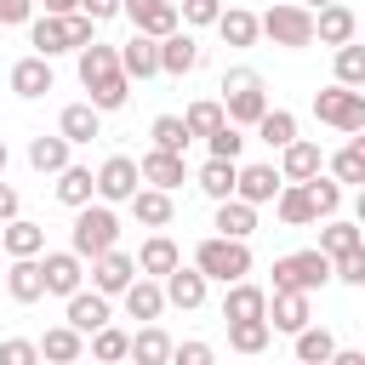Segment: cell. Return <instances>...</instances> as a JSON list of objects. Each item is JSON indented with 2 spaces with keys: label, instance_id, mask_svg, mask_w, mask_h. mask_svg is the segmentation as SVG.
Segmentation results:
<instances>
[{
  "label": "cell",
  "instance_id": "1",
  "mask_svg": "<svg viewBox=\"0 0 365 365\" xmlns=\"http://www.w3.org/2000/svg\"><path fill=\"white\" fill-rule=\"evenodd\" d=\"M91 29H97V23H91L86 11H74V17H46V11H40V17L29 23V46H34L40 57H57V51H86V46L97 40Z\"/></svg>",
  "mask_w": 365,
  "mask_h": 365
},
{
  "label": "cell",
  "instance_id": "2",
  "mask_svg": "<svg viewBox=\"0 0 365 365\" xmlns=\"http://www.w3.org/2000/svg\"><path fill=\"white\" fill-rule=\"evenodd\" d=\"M114 245H120V217H114V205H108V200L80 205V211H74L68 251H80L86 262H97V257H103V251H114Z\"/></svg>",
  "mask_w": 365,
  "mask_h": 365
},
{
  "label": "cell",
  "instance_id": "3",
  "mask_svg": "<svg viewBox=\"0 0 365 365\" xmlns=\"http://www.w3.org/2000/svg\"><path fill=\"white\" fill-rule=\"evenodd\" d=\"M194 268L205 279H217V285H234V279L251 274V245L245 240H228V234H211V240L194 245Z\"/></svg>",
  "mask_w": 365,
  "mask_h": 365
},
{
  "label": "cell",
  "instance_id": "4",
  "mask_svg": "<svg viewBox=\"0 0 365 365\" xmlns=\"http://www.w3.org/2000/svg\"><path fill=\"white\" fill-rule=\"evenodd\" d=\"M331 279H336V262H331L319 245H314V251H291V257L274 262V291H308V297H314V291H325Z\"/></svg>",
  "mask_w": 365,
  "mask_h": 365
},
{
  "label": "cell",
  "instance_id": "5",
  "mask_svg": "<svg viewBox=\"0 0 365 365\" xmlns=\"http://www.w3.org/2000/svg\"><path fill=\"white\" fill-rule=\"evenodd\" d=\"M222 108H228V125H257V120L268 114L262 74H257V68H228V74H222Z\"/></svg>",
  "mask_w": 365,
  "mask_h": 365
},
{
  "label": "cell",
  "instance_id": "6",
  "mask_svg": "<svg viewBox=\"0 0 365 365\" xmlns=\"http://www.w3.org/2000/svg\"><path fill=\"white\" fill-rule=\"evenodd\" d=\"M262 34L285 51H302V46H314V11L302 0H279V6L262 11Z\"/></svg>",
  "mask_w": 365,
  "mask_h": 365
},
{
  "label": "cell",
  "instance_id": "7",
  "mask_svg": "<svg viewBox=\"0 0 365 365\" xmlns=\"http://www.w3.org/2000/svg\"><path fill=\"white\" fill-rule=\"evenodd\" d=\"M314 120H319V125H336L342 137L365 131V91H354V86H325V91H314Z\"/></svg>",
  "mask_w": 365,
  "mask_h": 365
},
{
  "label": "cell",
  "instance_id": "8",
  "mask_svg": "<svg viewBox=\"0 0 365 365\" xmlns=\"http://www.w3.org/2000/svg\"><path fill=\"white\" fill-rule=\"evenodd\" d=\"M137 182H143V165L131 154H108L97 165V200H108V205H131Z\"/></svg>",
  "mask_w": 365,
  "mask_h": 365
},
{
  "label": "cell",
  "instance_id": "9",
  "mask_svg": "<svg viewBox=\"0 0 365 365\" xmlns=\"http://www.w3.org/2000/svg\"><path fill=\"white\" fill-rule=\"evenodd\" d=\"M137 274H143L137 257H125V251L114 245V251H103V257L91 262V291H103V297H125Z\"/></svg>",
  "mask_w": 365,
  "mask_h": 365
},
{
  "label": "cell",
  "instance_id": "10",
  "mask_svg": "<svg viewBox=\"0 0 365 365\" xmlns=\"http://www.w3.org/2000/svg\"><path fill=\"white\" fill-rule=\"evenodd\" d=\"M40 262H46V291H51V297L86 291V257H80V251H46Z\"/></svg>",
  "mask_w": 365,
  "mask_h": 365
},
{
  "label": "cell",
  "instance_id": "11",
  "mask_svg": "<svg viewBox=\"0 0 365 365\" xmlns=\"http://www.w3.org/2000/svg\"><path fill=\"white\" fill-rule=\"evenodd\" d=\"M125 17L137 23V34H154V40L177 34V23H182L177 0H125Z\"/></svg>",
  "mask_w": 365,
  "mask_h": 365
},
{
  "label": "cell",
  "instance_id": "12",
  "mask_svg": "<svg viewBox=\"0 0 365 365\" xmlns=\"http://www.w3.org/2000/svg\"><path fill=\"white\" fill-rule=\"evenodd\" d=\"M268 325L297 336L302 325H314V308H308V291H274L268 297Z\"/></svg>",
  "mask_w": 365,
  "mask_h": 365
},
{
  "label": "cell",
  "instance_id": "13",
  "mask_svg": "<svg viewBox=\"0 0 365 365\" xmlns=\"http://www.w3.org/2000/svg\"><path fill=\"white\" fill-rule=\"evenodd\" d=\"M319 171H325V154H319V143L297 137L291 148H279V177H285V182H314Z\"/></svg>",
  "mask_w": 365,
  "mask_h": 365
},
{
  "label": "cell",
  "instance_id": "14",
  "mask_svg": "<svg viewBox=\"0 0 365 365\" xmlns=\"http://www.w3.org/2000/svg\"><path fill=\"white\" fill-rule=\"evenodd\" d=\"M137 165H143V182H148V188H165V194H171V188H182V182H188V160H182V154L148 148Z\"/></svg>",
  "mask_w": 365,
  "mask_h": 365
},
{
  "label": "cell",
  "instance_id": "15",
  "mask_svg": "<svg viewBox=\"0 0 365 365\" xmlns=\"http://www.w3.org/2000/svg\"><path fill=\"white\" fill-rule=\"evenodd\" d=\"M6 291H11V302H40L46 297V262L40 257H11Z\"/></svg>",
  "mask_w": 365,
  "mask_h": 365
},
{
  "label": "cell",
  "instance_id": "16",
  "mask_svg": "<svg viewBox=\"0 0 365 365\" xmlns=\"http://www.w3.org/2000/svg\"><path fill=\"white\" fill-rule=\"evenodd\" d=\"M222 319H268V291L257 279H234L222 291Z\"/></svg>",
  "mask_w": 365,
  "mask_h": 365
},
{
  "label": "cell",
  "instance_id": "17",
  "mask_svg": "<svg viewBox=\"0 0 365 365\" xmlns=\"http://www.w3.org/2000/svg\"><path fill=\"white\" fill-rule=\"evenodd\" d=\"M200 57H205V51H200V40H194V34H182V29L160 40V74H177V80H182V74H194V68H200Z\"/></svg>",
  "mask_w": 365,
  "mask_h": 365
},
{
  "label": "cell",
  "instance_id": "18",
  "mask_svg": "<svg viewBox=\"0 0 365 365\" xmlns=\"http://www.w3.org/2000/svg\"><path fill=\"white\" fill-rule=\"evenodd\" d=\"M279 188H285V177H279V165H240V200L245 205H268V200H279Z\"/></svg>",
  "mask_w": 365,
  "mask_h": 365
},
{
  "label": "cell",
  "instance_id": "19",
  "mask_svg": "<svg viewBox=\"0 0 365 365\" xmlns=\"http://www.w3.org/2000/svg\"><path fill=\"white\" fill-rule=\"evenodd\" d=\"M354 34H359V17H354L342 0L325 6V11H314V40H319V46H348Z\"/></svg>",
  "mask_w": 365,
  "mask_h": 365
},
{
  "label": "cell",
  "instance_id": "20",
  "mask_svg": "<svg viewBox=\"0 0 365 365\" xmlns=\"http://www.w3.org/2000/svg\"><path fill=\"white\" fill-rule=\"evenodd\" d=\"M120 68H125L131 80H154V74H160V40H154V34H131V40L120 46Z\"/></svg>",
  "mask_w": 365,
  "mask_h": 365
},
{
  "label": "cell",
  "instance_id": "21",
  "mask_svg": "<svg viewBox=\"0 0 365 365\" xmlns=\"http://www.w3.org/2000/svg\"><path fill=\"white\" fill-rule=\"evenodd\" d=\"M11 91L29 97V103L46 97V91H51V57H40V51H34V57H17V63H11Z\"/></svg>",
  "mask_w": 365,
  "mask_h": 365
},
{
  "label": "cell",
  "instance_id": "22",
  "mask_svg": "<svg viewBox=\"0 0 365 365\" xmlns=\"http://www.w3.org/2000/svg\"><path fill=\"white\" fill-rule=\"evenodd\" d=\"M194 188H200L205 200H234V188H240V160H205V165L194 171Z\"/></svg>",
  "mask_w": 365,
  "mask_h": 365
},
{
  "label": "cell",
  "instance_id": "23",
  "mask_svg": "<svg viewBox=\"0 0 365 365\" xmlns=\"http://www.w3.org/2000/svg\"><path fill=\"white\" fill-rule=\"evenodd\" d=\"M137 268H143L148 279H165L171 268H182L177 240H171V234H148V240H143V251H137Z\"/></svg>",
  "mask_w": 365,
  "mask_h": 365
},
{
  "label": "cell",
  "instance_id": "24",
  "mask_svg": "<svg viewBox=\"0 0 365 365\" xmlns=\"http://www.w3.org/2000/svg\"><path fill=\"white\" fill-rule=\"evenodd\" d=\"M205 285H211V279H205L200 268H171V274H165V302L182 308V314H194V308L205 302Z\"/></svg>",
  "mask_w": 365,
  "mask_h": 365
},
{
  "label": "cell",
  "instance_id": "25",
  "mask_svg": "<svg viewBox=\"0 0 365 365\" xmlns=\"http://www.w3.org/2000/svg\"><path fill=\"white\" fill-rule=\"evenodd\" d=\"M125 314H131V319H143V325H154V319L165 314V285H160V279H148V274H137V279H131V291H125Z\"/></svg>",
  "mask_w": 365,
  "mask_h": 365
},
{
  "label": "cell",
  "instance_id": "26",
  "mask_svg": "<svg viewBox=\"0 0 365 365\" xmlns=\"http://www.w3.org/2000/svg\"><path fill=\"white\" fill-rule=\"evenodd\" d=\"M68 148H74V143H68L63 131L34 137V143H29V165H34L40 177H57V171H68V165H74V160H68Z\"/></svg>",
  "mask_w": 365,
  "mask_h": 365
},
{
  "label": "cell",
  "instance_id": "27",
  "mask_svg": "<svg viewBox=\"0 0 365 365\" xmlns=\"http://www.w3.org/2000/svg\"><path fill=\"white\" fill-rule=\"evenodd\" d=\"M63 319H68L74 331H86V336H91V331H103V325H108V297H103V291H74Z\"/></svg>",
  "mask_w": 365,
  "mask_h": 365
},
{
  "label": "cell",
  "instance_id": "28",
  "mask_svg": "<svg viewBox=\"0 0 365 365\" xmlns=\"http://www.w3.org/2000/svg\"><path fill=\"white\" fill-rule=\"evenodd\" d=\"M125 97H131V74H125V68H114V74H103V80H91V86H86V103H91L97 114L125 108Z\"/></svg>",
  "mask_w": 365,
  "mask_h": 365
},
{
  "label": "cell",
  "instance_id": "29",
  "mask_svg": "<svg viewBox=\"0 0 365 365\" xmlns=\"http://www.w3.org/2000/svg\"><path fill=\"white\" fill-rule=\"evenodd\" d=\"M57 131L80 148V143H91V137H103V114L91 108V103H68L63 114H57Z\"/></svg>",
  "mask_w": 365,
  "mask_h": 365
},
{
  "label": "cell",
  "instance_id": "30",
  "mask_svg": "<svg viewBox=\"0 0 365 365\" xmlns=\"http://www.w3.org/2000/svg\"><path fill=\"white\" fill-rule=\"evenodd\" d=\"M131 217H137L143 228H171L177 205H171L165 188H137V194H131Z\"/></svg>",
  "mask_w": 365,
  "mask_h": 365
},
{
  "label": "cell",
  "instance_id": "31",
  "mask_svg": "<svg viewBox=\"0 0 365 365\" xmlns=\"http://www.w3.org/2000/svg\"><path fill=\"white\" fill-rule=\"evenodd\" d=\"M274 211H279L285 228H308V222H319V217H314V194H308V182H285L279 200H274Z\"/></svg>",
  "mask_w": 365,
  "mask_h": 365
},
{
  "label": "cell",
  "instance_id": "32",
  "mask_svg": "<svg viewBox=\"0 0 365 365\" xmlns=\"http://www.w3.org/2000/svg\"><path fill=\"white\" fill-rule=\"evenodd\" d=\"M217 234H228V240H251L257 234V205H245L240 194L234 200H217V222H211Z\"/></svg>",
  "mask_w": 365,
  "mask_h": 365
},
{
  "label": "cell",
  "instance_id": "33",
  "mask_svg": "<svg viewBox=\"0 0 365 365\" xmlns=\"http://www.w3.org/2000/svg\"><path fill=\"white\" fill-rule=\"evenodd\" d=\"M86 354V331H74V325H51L46 336H40V359L46 365H68V359H80Z\"/></svg>",
  "mask_w": 365,
  "mask_h": 365
},
{
  "label": "cell",
  "instance_id": "34",
  "mask_svg": "<svg viewBox=\"0 0 365 365\" xmlns=\"http://www.w3.org/2000/svg\"><path fill=\"white\" fill-rule=\"evenodd\" d=\"M217 34H222L228 46H257V34H262V17H257V11H245V6H222V17H217Z\"/></svg>",
  "mask_w": 365,
  "mask_h": 365
},
{
  "label": "cell",
  "instance_id": "35",
  "mask_svg": "<svg viewBox=\"0 0 365 365\" xmlns=\"http://www.w3.org/2000/svg\"><path fill=\"white\" fill-rule=\"evenodd\" d=\"M91 194H97V171H91V165H68V171H57V200H63L68 211L91 205Z\"/></svg>",
  "mask_w": 365,
  "mask_h": 365
},
{
  "label": "cell",
  "instance_id": "36",
  "mask_svg": "<svg viewBox=\"0 0 365 365\" xmlns=\"http://www.w3.org/2000/svg\"><path fill=\"white\" fill-rule=\"evenodd\" d=\"M0 245H6V257H40L46 251V228L29 222V217H11L6 234H0Z\"/></svg>",
  "mask_w": 365,
  "mask_h": 365
},
{
  "label": "cell",
  "instance_id": "37",
  "mask_svg": "<svg viewBox=\"0 0 365 365\" xmlns=\"http://www.w3.org/2000/svg\"><path fill=\"white\" fill-rule=\"evenodd\" d=\"M171 336L160 331V325H143L137 336H131V365H171Z\"/></svg>",
  "mask_w": 365,
  "mask_h": 365
},
{
  "label": "cell",
  "instance_id": "38",
  "mask_svg": "<svg viewBox=\"0 0 365 365\" xmlns=\"http://www.w3.org/2000/svg\"><path fill=\"white\" fill-rule=\"evenodd\" d=\"M182 120H188L194 137H217V131L228 125V108H222V97H200V103L182 108Z\"/></svg>",
  "mask_w": 365,
  "mask_h": 365
},
{
  "label": "cell",
  "instance_id": "39",
  "mask_svg": "<svg viewBox=\"0 0 365 365\" xmlns=\"http://www.w3.org/2000/svg\"><path fill=\"white\" fill-rule=\"evenodd\" d=\"M331 354H336V336L325 325H302L297 331V365H331Z\"/></svg>",
  "mask_w": 365,
  "mask_h": 365
},
{
  "label": "cell",
  "instance_id": "40",
  "mask_svg": "<svg viewBox=\"0 0 365 365\" xmlns=\"http://www.w3.org/2000/svg\"><path fill=\"white\" fill-rule=\"evenodd\" d=\"M148 137H154V148H165V154H188V143H194V131H188L182 114H160V120L148 125Z\"/></svg>",
  "mask_w": 365,
  "mask_h": 365
},
{
  "label": "cell",
  "instance_id": "41",
  "mask_svg": "<svg viewBox=\"0 0 365 365\" xmlns=\"http://www.w3.org/2000/svg\"><path fill=\"white\" fill-rule=\"evenodd\" d=\"M268 336H274L268 319H228V348H234V354H262Z\"/></svg>",
  "mask_w": 365,
  "mask_h": 365
},
{
  "label": "cell",
  "instance_id": "42",
  "mask_svg": "<svg viewBox=\"0 0 365 365\" xmlns=\"http://www.w3.org/2000/svg\"><path fill=\"white\" fill-rule=\"evenodd\" d=\"M331 177H336V182H359V188H365V131H354V143L331 154Z\"/></svg>",
  "mask_w": 365,
  "mask_h": 365
},
{
  "label": "cell",
  "instance_id": "43",
  "mask_svg": "<svg viewBox=\"0 0 365 365\" xmlns=\"http://www.w3.org/2000/svg\"><path fill=\"white\" fill-rule=\"evenodd\" d=\"M114 68H120V46L91 40V46L80 51V86H91V80H103V74H114Z\"/></svg>",
  "mask_w": 365,
  "mask_h": 365
},
{
  "label": "cell",
  "instance_id": "44",
  "mask_svg": "<svg viewBox=\"0 0 365 365\" xmlns=\"http://www.w3.org/2000/svg\"><path fill=\"white\" fill-rule=\"evenodd\" d=\"M257 137H262L268 148H291V143H297V114H291V108H268V114L257 120Z\"/></svg>",
  "mask_w": 365,
  "mask_h": 365
},
{
  "label": "cell",
  "instance_id": "45",
  "mask_svg": "<svg viewBox=\"0 0 365 365\" xmlns=\"http://www.w3.org/2000/svg\"><path fill=\"white\" fill-rule=\"evenodd\" d=\"M354 245H365V234L354 228V222H342V217H325V228H319V251L336 262L342 251H354Z\"/></svg>",
  "mask_w": 365,
  "mask_h": 365
},
{
  "label": "cell",
  "instance_id": "46",
  "mask_svg": "<svg viewBox=\"0 0 365 365\" xmlns=\"http://www.w3.org/2000/svg\"><path fill=\"white\" fill-rule=\"evenodd\" d=\"M91 359H97V365H120V359H131V336H125L120 325L91 331Z\"/></svg>",
  "mask_w": 365,
  "mask_h": 365
},
{
  "label": "cell",
  "instance_id": "47",
  "mask_svg": "<svg viewBox=\"0 0 365 365\" xmlns=\"http://www.w3.org/2000/svg\"><path fill=\"white\" fill-rule=\"evenodd\" d=\"M336 86H354V91H365V46H359V40L336 46Z\"/></svg>",
  "mask_w": 365,
  "mask_h": 365
},
{
  "label": "cell",
  "instance_id": "48",
  "mask_svg": "<svg viewBox=\"0 0 365 365\" xmlns=\"http://www.w3.org/2000/svg\"><path fill=\"white\" fill-rule=\"evenodd\" d=\"M308 194H314V217H319V222L336 217V205H342V182H336V177H314Z\"/></svg>",
  "mask_w": 365,
  "mask_h": 365
},
{
  "label": "cell",
  "instance_id": "49",
  "mask_svg": "<svg viewBox=\"0 0 365 365\" xmlns=\"http://www.w3.org/2000/svg\"><path fill=\"white\" fill-rule=\"evenodd\" d=\"M205 148H211V160H240L245 154V137H240V125H222L217 137H205Z\"/></svg>",
  "mask_w": 365,
  "mask_h": 365
},
{
  "label": "cell",
  "instance_id": "50",
  "mask_svg": "<svg viewBox=\"0 0 365 365\" xmlns=\"http://www.w3.org/2000/svg\"><path fill=\"white\" fill-rule=\"evenodd\" d=\"M177 11H182V23H194V29H217V17H222V0H177Z\"/></svg>",
  "mask_w": 365,
  "mask_h": 365
},
{
  "label": "cell",
  "instance_id": "51",
  "mask_svg": "<svg viewBox=\"0 0 365 365\" xmlns=\"http://www.w3.org/2000/svg\"><path fill=\"white\" fill-rule=\"evenodd\" d=\"M0 365H40V342H29V336H6V342H0Z\"/></svg>",
  "mask_w": 365,
  "mask_h": 365
},
{
  "label": "cell",
  "instance_id": "52",
  "mask_svg": "<svg viewBox=\"0 0 365 365\" xmlns=\"http://www.w3.org/2000/svg\"><path fill=\"white\" fill-rule=\"evenodd\" d=\"M171 365H217V348H211V342H200V336H188V342H177V348H171Z\"/></svg>",
  "mask_w": 365,
  "mask_h": 365
},
{
  "label": "cell",
  "instance_id": "53",
  "mask_svg": "<svg viewBox=\"0 0 365 365\" xmlns=\"http://www.w3.org/2000/svg\"><path fill=\"white\" fill-rule=\"evenodd\" d=\"M336 279L342 285H365V245H354V251L336 257Z\"/></svg>",
  "mask_w": 365,
  "mask_h": 365
},
{
  "label": "cell",
  "instance_id": "54",
  "mask_svg": "<svg viewBox=\"0 0 365 365\" xmlns=\"http://www.w3.org/2000/svg\"><path fill=\"white\" fill-rule=\"evenodd\" d=\"M34 6H40V0H0V29H11V23H34Z\"/></svg>",
  "mask_w": 365,
  "mask_h": 365
},
{
  "label": "cell",
  "instance_id": "55",
  "mask_svg": "<svg viewBox=\"0 0 365 365\" xmlns=\"http://www.w3.org/2000/svg\"><path fill=\"white\" fill-rule=\"evenodd\" d=\"M80 11H86L91 23H108V17H120V11H125V0H80Z\"/></svg>",
  "mask_w": 365,
  "mask_h": 365
},
{
  "label": "cell",
  "instance_id": "56",
  "mask_svg": "<svg viewBox=\"0 0 365 365\" xmlns=\"http://www.w3.org/2000/svg\"><path fill=\"white\" fill-rule=\"evenodd\" d=\"M11 217H17V188L0 177V222H11Z\"/></svg>",
  "mask_w": 365,
  "mask_h": 365
},
{
  "label": "cell",
  "instance_id": "57",
  "mask_svg": "<svg viewBox=\"0 0 365 365\" xmlns=\"http://www.w3.org/2000/svg\"><path fill=\"white\" fill-rule=\"evenodd\" d=\"M46 6V17H74L80 11V0H40Z\"/></svg>",
  "mask_w": 365,
  "mask_h": 365
},
{
  "label": "cell",
  "instance_id": "58",
  "mask_svg": "<svg viewBox=\"0 0 365 365\" xmlns=\"http://www.w3.org/2000/svg\"><path fill=\"white\" fill-rule=\"evenodd\" d=\"M331 365H365V348H336Z\"/></svg>",
  "mask_w": 365,
  "mask_h": 365
},
{
  "label": "cell",
  "instance_id": "59",
  "mask_svg": "<svg viewBox=\"0 0 365 365\" xmlns=\"http://www.w3.org/2000/svg\"><path fill=\"white\" fill-rule=\"evenodd\" d=\"M354 217H359V228H365V188L354 194Z\"/></svg>",
  "mask_w": 365,
  "mask_h": 365
},
{
  "label": "cell",
  "instance_id": "60",
  "mask_svg": "<svg viewBox=\"0 0 365 365\" xmlns=\"http://www.w3.org/2000/svg\"><path fill=\"white\" fill-rule=\"evenodd\" d=\"M302 6H308V11H325V6H336V0H302Z\"/></svg>",
  "mask_w": 365,
  "mask_h": 365
},
{
  "label": "cell",
  "instance_id": "61",
  "mask_svg": "<svg viewBox=\"0 0 365 365\" xmlns=\"http://www.w3.org/2000/svg\"><path fill=\"white\" fill-rule=\"evenodd\" d=\"M6 160H11V154H6V137H0V177H6Z\"/></svg>",
  "mask_w": 365,
  "mask_h": 365
},
{
  "label": "cell",
  "instance_id": "62",
  "mask_svg": "<svg viewBox=\"0 0 365 365\" xmlns=\"http://www.w3.org/2000/svg\"><path fill=\"white\" fill-rule=\"evenodd\" d=\"M68 365H80V359H68Z\"/></svg>",
  "mask_w": 365,
  "mask_h": 365
},
{
  "label": "cell",
  "instance_id": "63",
  "mask_svg": "<svg viewBox=\"0 0 365 365\" xmlns=\"http://www.w3.org/2000/svg\"><path fill=\"white\" fill-rule=\"evenodd\" d=\"M0 234H6V222H0Z\"/></svg>",
  "mask_w": 365,
  "mask_h": 365
},
{
  "label": "cell",
  "instance_id": "64",
  "mask_svg": "<svg viewBox=\"0 0 365 365\" xmlns=\"http://www.w3.org/2000/svg\"><path fill=\"white\" fill-rule=\"evenodd\" d=\"M120 365H131V359H120Z\"/></svg>",
  "mask_w": 365,
  "mask_h": 365
}]
</instances>
